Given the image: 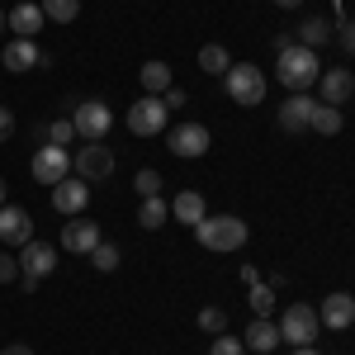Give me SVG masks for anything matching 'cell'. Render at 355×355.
Segmentation results:
<instances>
[{
  "mask_svg": "<svg viewBox=\"0 0 355 355\" xmlns=\"http://www.w3.org/2000/svg\"><path fill=\"white\" fill-rule=\"evenodd\" d=\"M162 100H166V110H180V105H185V90H180V85H171Z\"/></svg>",
  "mask_w": 355,
  "mask_h": 355,
  "instance_id": "cell-36",
  "label": "cell"
},
{
  "mask_svg": "<svg viewBox=\"0 0 355 355\" xmlns=\"http://www.w3.org/2000/svg\"><path fill=\"white\" fill-rule=\"evenodd\" d=\"M38 10L53 19V24H71L81 15V0H38Z\"/></svg>",
  "mask_w": 355,
  "mask_h": 355,
  "instance_id": "cell-27",
  "label": "cell"
},
{
  "mask_svg": "<svg viewBox=\"0 0 355 355\" xmlns=\"http://www.w3.org/2000/svg\"><path fill=\"white\" fill-rule=\"evenodd\" d=\"M10 137H15V114L0 105V142H10Z\"/></svg>",
  "mask_w": 355,
  "mask_h": 355,
  "instance_id": "cell-35",
  "label": "cell"
},
{
  "mask_svg": "<svg viewBox=\"0 0 355 355\" xmlns=\"http://www.w3.org/2000/svg\"><path fill=\"white\" fill-rule=\"evenodd\" d=\"M171 218V204H166L162 194H152V199H142V209H137V223L147 227V232H157L162 223Z\"/></svg>",
  "mask_w": 355,
  "mask_h": 355,
  "instance_id": "cell-26",
  "label": "cell"
},
{
  "mask_svg": "<svg viewBox=\"0 0 355 355\" xmlns=\"http://www.w3.org/2000/svg\"><path fill=\"white\" fill-rule=\"evenodd\" d=\"M294 43H299L294 33H275V53H284V48H294Z\"/></svg>",
  "mask_w": 355,
  "mask_h": 355,
  "instance_id": "cell-37",
  "label": "cell"
},
{
  "mask_svg": "<svg viewBox=\"0 0 355 355\" xmlns=\"http://www.w3.org/2000/svg\"><path fill=\"white\" fill-rule=\"evenodd\" d=\"M275 327H279V341H289V346H313L322 336V318L313 303H289Z\"/></svg>",
  "mask_w": 355,
  "mask_h": 355,
  "instance_id": "cell-3",
  "label": "cell"
},
{
  "mask_svg": "<svg viewBox=\"0 0 355 355\" xmlns=\"http://www.w3.org/2000/svg\"><path fill=\"white\" fill-rule=\"evenodd\" d=\"M275 5H279V10H299L303 0H275Z\"/></svg>",
  "mask_w": 355,
  "mask_h": 355,
  "instance_id": "cell-40",
  "label": "cell"
},
{
  "mask_svg": "<svg viewBox=\"0 0 355 355\" xmlns=\"http://www.w3.org/2000/svg\"><path fill=\"white\" fill-rule=\"evenodd\" d=\"M223 81H227V100H232V105H246V110H251V105H266V71H261V67L232 62Z\"/></svg>",
  "mask_w": 355,
  "mask_h": 355,
  "instance_id": "cell-4",
  "label": "cell"
},
{
  "mask_svg": "<svg viewBox=\"0 0 355 355\" xmlns=\"http://www.w3.org/2000/svg\"><path fill=\"white\" fill-rule=\"evenodd\" d=\"M48 24V15L33 5V0H24V5H15L10 15H5V28H15V38H38V28Z\"/></svg>",
  "mask_w": 355,
  "mask_h": 355,
  "instance_id": "cell-18",
  "label": "cell"
},
{
  "mask_svg": "<svg viewBox=\"0 0 355 355\" xmlns=\"http://www.w3.org/2000/svg\"><path fill=\"white\" fill-rule=\"evenodd\" d=\"M294 355H322L318 346H294Z\"/></svg>",
  "mask_w": 355,
  "mask_h": 355,
  "instance_id": "cell-39",
  "label": "cell"
},
{
  "mask_svg": "<svg viewBox=\"0 0 355 355\" xmlns=\"http://www.w3.org/2000/svg\"><path fill=\"white\" fill-rule=\"evenodd\" d=\"M246 289H251V294H246L251 313H256V318H270V313H275V289H270V284H261V279H256V284H246Z\"/></svg>",
  "mask_w": 355,
  "mask_h": 355,
  "instance_id": "cell-28",
  "label": "cell"
},
{
  "mask_svg": "<svg viewBox=\"0 0 355 355\" xmlns=\"http://www.w3.org/2000/svg\"><path fill=\"white\" fill-rule=\"evenodd\" d=\"M308 128H313V133H322V137L341 133V110H336V105H322V100H318V105H313V114H308Z\"/></svg>",
  "mask_w": 355,
  "mask_h": 355,
  "instance_id": "cell-21",
  "label": "cell"
},
{
  "mask_svg": "<svg viewBox=\"0 0 355 355\" xmlns=\"http://www.w3.org/2000/svg\"><path fill=\"white\" fill-rule=\"evenodd\" d=\"M137 76H142V90H147V95H166V90L175 85V81H171V67H166V62H147Z\"/></svg>",
  "mask_w": 355,
  "mask_h": 355,
  "instance_id": "cell-24",
  "label": "cell"
},
{
  "mask_svg": "<svg viewBox=\"0 0 355 355\" xmlns=\"http://www.w3.org/2000/svg\"><path fill=\"white\" fill-rule=\"evenodd\" d=\"M171 218L185 223V227L204 223V218H209V204H204V194H199V190H180L175 199H171Z\"/></svg>",
  "mask_w": 355,
  "mask_h": 355,
  "instance_id": "cell-19",
  "label": "cell"
},
{
  "mask_svg": "<svg viewBox=\"0 0 355 355\" xmlns=\"http://www.w3.org/2000/svg\"><path fill=\"white\" fill-rule=\"evenodd\" d=\"M53 270H57V246H48V242H24L19 246V279H24L28 294L38 289L43 275H53Z\"/></svg>",
  "mask_w": 355,
  "mask_h": 355,
  "instance_id": "cell-6",
  "label": "cell"
},
{
  "mask_svg": "<svg viewBox=\"0 0 355 355\" xmlns=\"http://www.w3.org/2000/svg\"><path fill=\"white\" fill-rule=\"evenodd\" d=\"M194 242L214 256H227V251H242L246 246V223L232 218V214H218V218L194 223Z\"/></svg>",
  "mask_w": 355,
  "mask_h": 355,
  "instance_id": "cell-1",
  "label": "cell"
},
{
  "mask_svg": "<svg viewBox=\"0 0 355 355\" xmlns=\"http://www.w3.org/2000/svg\"><path fill=\"white\" fill-rule=\"evenodd\" d=\"M209 142H214V137H209L204 123H180V128H171V142H166V147H171L180 162H190V157H204V152H209Z\"/></svg>",
  "mask_w": 355,
  "mask_h": 355,
  "instance_id": "cell-12",
  "label": "cell"
},
{
  "mask_svg": "<svg viewBox=\"0 0 355 355\" xmlns=\"http://www.w3.org/2000/svg\"><path fill=\"white\" fill-rule=\"evenodd\" d=\"M166 119H171V110H166L162 95H142L137 105H128V128H133L137 137H157V133H166Z\"/></svg>",
  "mask_w": 355,
  "mask_h": 355,
  "instance_id": "cell-7",
  "label": "cell"
},
{
  "mask_svg": "<svg viewBox=\"0 0 355 355\" xmlns=\"http://www.w3.org/2000/svg\"><path fill=\"white\" fill-rule=\"evenodd\" d=\"M67 175H71V152H67V147H53V142H43V147L33 152V180L57 185V180H67Z\"/></svg>",
  "mask_w": 355,
  "mask_h": 355,
  "instance_id": "cell-10",
  "label": "cell"
},
{
  "mask_svg": "<svg viewBox=\"0 0 355 355\" xmlns=\"http://www.w3.org/2000/svg\"><path fill=\"white\" fill-rule=\"evenodd\" d=\"M318 90H322V105H346L355 95V76L346 71V67H322V76H318Z\"/></svg>",
  "mask_w": 355,
  "mask_h": 355,
  "instance_id": "cell-14",
  "label": "cell"
},
{
  "mask_svg": "<svg viewBox=\"0 0 355 355\" xmlns=\"http://www.w3.org/2000/svg\"><path fill=\"white\" fill-rule=\"evenodd\" d=\"M294 38H299L303 48H313V53H318V48H322V43L331 38V19H322V15H313V19H303V28L294 33Z\"/></svg>",
  "mask_w": 355,
  "mask_h": 355,
  "instance_id": "cell-22",
  "label": "cell"
},
{
  "mask_svg": "<svg viewBox=\"0 0 355 355\" xmlns=\"http://www.w3.org/2000/svg\"><path fill=\"white\" fill-rule=\"evenodd\" d=\"M0 355H33V351H28V346H5Z\"/></svg>",
  "mask_w": 355,
  "mask_h": 355,
  "instance_id": "cell-38",
  "label": "cell"
},
{
  "mask_svg": "<svg viewBox=\"0 0 355 355\" xmlns=\"http://www.w3.org/2000/svg\"><path fill=\"white\" fill-rule=\"evenodd\" d=\"M0 62H5L10 71H33V67H48V53H38L33 38H10L5 53H0Z\"/></svg>",
  "mask_w": 355,
  "mask_h": 355,
  "instance_id": "cell-15",
  "label": "cell"
},
{
  "mask_svg": "<svg viewBox=\"0 0 355 355\" xmlns=\"http://www.w3.org/2000/svg\"><path fill=\"white\" fill-rule=\"evenodd\" d=\"M105 242L95 218H67L62 223V251H76V256H90L95 246Z\"/></svg>",
  "mask_w": 355,
  "mask_h": 355,
  "instance_id": "cell-11",
  "label": "cell"
},
{
  "mask_svg": "<svg viewBox=\"0 0 355 355\" xmlns=\"http://www.w3.org/2000/svg\"><path fill=\"white\" fill-rule=\"evenodd\" d=\"M209 355H246V346H242V336H227L223 331V336H214V351Z\"/></svg>",
  "mask_w": 355,
  "mask_h": 355,
  "instance_id": "cell-32",
  "label": "cell"
},
{
  "mask_svg": "<svg viewBox=\"0 0 355 355\" xmlns=\"http://www.w3.org/2000/svg\"><path fill=\"white\" fill-rule=\"evenodd\" d=\"M275 76H279V85H289V90H308V85H318V76H322V62H318L313 48L294 43V48H284V53L275 57Z\"/></svg>",
  "mask_w": 355,
  "mask_h": 355,
  "instance_id": "cell-2",
  "label": "cell"
},
{
  "mask_svg": "<svg viewBox=\"0 0 355 355\" xmlns=\"http://www.w3.org/2000/svg\"><path fill=\"white\" fill-rule=\"evenodd\" d=\"M133 190L142 194V199H152V194H162V175H157L152 166H147V171H137V175H133Z\"/></svg>",
  "mask_w": 355,
  "mask_h": 355,
  "instance_id": "cell-30",
  "label": "cell"
},
{
  "mask_svg": "<svg viewBox=\"0 0 355 355\" xmlns=\"http://www.w3.org/2000/svg\"><path fill=\"white\" fill-rule=\"evenodd\" d=\"M0 242L5 246H24L33 242V218L19 204H0Z\"/></svg>",
  "mask_w": 355,
  "mask_h": 355,
  "instance_id": "cell-13",
  "label": "cell"
},
{
  "mask_svg": "<svg viewBox=\"0 0 355 355\" xmlns=\"http://www.w3.org/2000/svg\"><path fill=\"white\" fill-rule=\"evenodd\" d=\"M71 175H81V180H110L114 175V147L110 142H85L81 152H76V162H71Z\"/></svg>",
  "mask_w": 355,
  "mask_h": 355,
  "instance_id": "cell-8",
  "label": "cell"
},
{
  "mask_svg": "<svg viewBox=\"0 0 355 355\" xmlns=\"http://www.w3.org/2000/svg\"><path fill=\"white\" fill-rule=\"evenodd\" d=\"M341 48L355 57V19H341Z\"/></svg>",
  "mask_w": 355,
  "mask_h": 355,
  "instance_id": "cell-34",
  "label": "cell"
},
{
  "mask_svg": "<svg viewBox=\"0 0 355 355\" xmlns=\"http://www.w3.org/2000/svg\"><path fill=\"white\" fill-rule=\"evenodd\" d=\"M318 318H322V331H346L355 322V294H327Z\"/></svg>",
  "mask_w": 355,
  "mask_h": 355,
  "instance_id": "cell-16",
  "label": "cell"
},
{
  "mask_svg": "<svg viewBox=\"0 0 355 355\" xmlns=\"http://www.w3.org/2000/svg\"><path fill=\"white\" fill-rule=\"evenodd\" d=\"M85 204H90V180L67 175V180H57V185H53V209L62 214V218H81Z\"/></svg>",
  "mask_w": 355,
  "mask_h": 355,
  "instance_id": "cell-9",
  "label": "cell"
},
{
  "mask_svg": "<svg viewBox=\"0 0 355 355\" xmlns=\"http://www.w3.org/2000/svg\"><path fill=\"white\" fill-rule=\"evenodd\" d=\"M38 142H53V147H71V142H76V123H71V119H53V123H38Z\"/></svg>",
  "mask_w": 355,
  "mask_h": 355,
  "instance_id": "cell-25",
  "label": "cell"
},
{
  "mask_svg": "<svg viewBox=\"0 0 355 355\" xmlns=\"http://www.w3.org/2000/svg\"><path fill=\"white\" fill-rule=\"evenodd\" d=\"M227 67H232V57L223 43H204L199 48V71H209V76H227Z\"/></svg>",
  "mask_w": 355,
  "mask_h": 355,
  "instance_id": "cell-23",
  "label": "cell"
},
{
  "mask_svg": "<svg viewBox=\"0 0 355 355\" xmlns=\"http://www.w3.org/2000/svg\"><path fill=\"white\" fill-rule=\"evenodd\" d=\"M19 279V256H0V284Z\"/></svg>",
  "mask_w": 355,
  "mask_h": 355,
  "instance_id": "cell-33",
  "label": "cell"
},
{
  "mask_svg": "<svg viewBox=\"0 0 355 355\" xmlns=\"http://www.w3.org/2000/svg\"><path fill=\"white\" fill-rule=\"evenodd\" d=\"M199 331L223 336V331H227V313H223V308H199Z\"/></svg>",
  "mask_w": 355,
  "mask_h": 355,
  "instance_id": "cell-29",
  "label": "cell"
},
{
  "mask_svg": "<svg viewBox=\"0 0 355 355\" xmlns=\"http://www.w3.org/2000/svg\"><path fill=\"white\" fill-rule=\"evenodd\" d=\"M67 119L76 123V137H85V142H105L110 137V123H114V114L105 100H71V110H67Z\"/></svg>",
  "mask_w": 355,
  "mask_h": 355,
  "instance_id": "cell-5",
  "label": "cell"
},
{
  "mask_svg": "<svg viewBox=\"0 0 355 355\" xmlns=\"http://www.w3.org/2000/svg\"><path fill=\"white\" fill-rule=\"evenodd\" d=\"M313 105H318V100H313L308 90H294V95L279 105V114H275V119H279V128H284V133H303V128H308V114H313Z\"/></svg>",
  "mask_w": 355,
  "mask_h": 355,
  "instance_id": "cell-17",
  "label": "cell"
},
{
  "mask_svg": "<svg viewBox=\"0 0 355 355\" xmlns=\"http://www.w3.org/2000/svg\"><path fill=\"white\" fill-rule=\"evenodd\" d=\"M242 346H246V351H256V355H270L275 346H279V327H275L270 318H256V322L246 327Z\"/></svg>",
  "mask_w": 355,
  "mask_h": 355,
  "instance_id": "cell-20",
  "label": "cell"
},
{
  "mask_svg": "<svg viewBox=\"0 0 355 355\" xmlns=\"http://www.w3.org/2000/svg\"><path fill=\"white\" fill-rule=\"evenodd\" d=\"M90 261H95V270H119V246L100 242L95 251H90Z\"/></svg>",
  "mask_w": 355,
  "mask_h": 355,
  "instance_id": "cell-31",
  "label": "cell"
},
{
  "mask_svg": "<svg viewBox=\"0 0 355 355\" xmlns=\"http://www.w3.org/2000/svg\"><path fill=\"white\" fill-rule=\"evenodd\" d=\"M0 204H5V180H0Z\"/></svg>",
  "mask_w": 355,
  "mask_h": 355,
  "instance_id": "cell-41",
  "label": "cell"
},
{
  "mask_svg": "<svg viewBox=\"0 0 355 355\" xmlns=\"http://www.w3.org/2000/svg\"><path fill=\"white\" fill-rule=\"evenodd\" d=\"M0 28H5V10H0Z\"/></svg>",
  "mask_w": 355,
  "mask_h": 355,
  "instance_id": "cell-42",
  "label": "cell"
}]
</instances>
